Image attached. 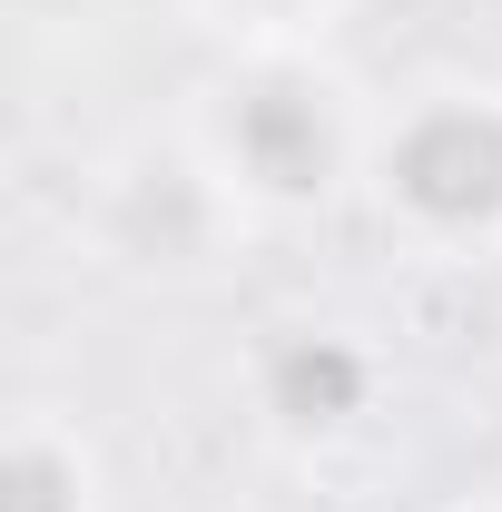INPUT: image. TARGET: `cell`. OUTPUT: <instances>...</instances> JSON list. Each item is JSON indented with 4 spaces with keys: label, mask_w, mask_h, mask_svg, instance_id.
Segmentation results:
<instances>
[{
    "label": "cell",
    "mask_w": 502,
    "mask_h": 512,
    "mask_svg": "<svg viewBox=\"0 0 502 512\" xmlns=\"http://www.w3.org/2000/svg\"><path fill=\"white\" fill-rule=\"evenodd\" d=\"M384 197H404L424 227H493L502 217V119L473 99L414 109L384 148Z\"/></svg>",
    "instance_id": "1"
},
{
    "label": "cell",
    "mask_w": 502,
    "mask_h": 512,
    "mask_svg": "<svg viewBox=\"0 0 502 512\" xmlns=\"http://www.w3.org/2000/svg\"><path fill=\"white\" fill-rule=\"evenodd\" d=\"M227 148H237V168L266 197H315L325 168H335V109L306 79H256L227 109Z\"/></svg>",
    "instance_id": "2"
}]
</instances>
